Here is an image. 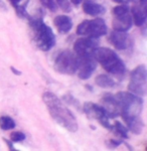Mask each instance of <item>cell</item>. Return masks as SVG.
Listing matches in <instances>:
<instances>
[{
	"label": "cell",
	"mask_w": 147,
	"mask_h": 151,
	"mask_svg": "<svg viewBox=\"0 0 147 151\" xmlns=\"http://www.w3.org/2000/svg\"><path fill=\"white\" fill-rule=\"evenodd\" d=\"M43 100L50 117L58 125L67 129L70 132H77L79 128L77 119L73 112L67 108L66 105H63L57 95L51 92H45L43 95Z\"/></svg>",
	"instance_id": "obj_1"
},
{
	"label": "cell",
	"mask_w": 147,
	"mask_h": 151,
	"mask_svg": "<svg viewBox=\"0 0 147 151\" xmlns=\"http://www.w3.org/2000/svg\"><path fill=\"white\" fill-rule=\"evenodd\" d=\"M29 26L35 45L43 52H48L55 45L53 31L41 17H28Z\"/></svg>",
	"instance_id": "obj_2"
},
{
	"label": "cell",
	"mask_w": 147,
	"mask_h": 151,
	"mask_svg": "<svg viewBox=\"0 0 147 151\" xmlns=\"http://www.w3.org/2000/svg\"><path fill=\"white\" fill-rule=\"evenodd\" d=\"M94 57L97 63H99L103 69L109 74L115 76L119 80L124 78L126 67L124 62L114 50L107 47H98L94 53Z\"/></svg>",
	"instance_id": "obj_3"
},
{
	"label": "cell",
	"mask_w": 147,
	"mask_h": 151,
	"mask_svg": "<svg viewBox=\"0 0 147 151\" xmlns=\"http://www.w3.org/2000/svg\"><path fill=\"white\" fill-rule=\"evenodd\" d=\"M120 108V115L123 120L140 116L143 109L142 97L134 95L130 92H119L115 95Z\"/></svg>",
	"instance_id": "obj_4"
},
{
	"label": "cell",
	"mask_w": 147,
	"mask_h": 151,
	"mask_svg": "<svg viewBox=\"0 0 147 151\" xmlns=\"http://www.w3.org/2000/svg\"><path fill=\"white\" fill-rule=\"evenodd\" d=\"M129 92L139 97H145L147 94V70L145 65H140L131 72Z\"/></svg>",
	"instance_id": "obj_5"
},
{
	"label": "cell",
	"mask_w": 147,
	"mask_h": 151,
	"mask_svg": "<svg viewBox=\"0 0 147 151\" xmlns=\"http://www.w3.org/2000/svg\"><path fill=\"white\" fill-rule=\"evenodd\" d=\"M108 27L103 18H95L92 20H84L78 25L77 35L83 36L99 38L107 35Z\"/></svg>",
	"instance_id": "obj_6"
},
{
	"label": "cell",
	"mask_w": 147,
	"mask_h": 151,
	"mask_svg": "<svg viewBox=\"0 0 147 151\" xmlns=\"http://www.w3.org/2000/svg\"><path fill=\"white\" fill-rule=\"evenodd\" d=\"M55 69L63 75H74L78 70V58L68 50H62L55 58Z\"/></svg>",
	"instance_id": "obj_7"
},
{
	"label": "cell",
	"mask_w": 147,
	"mask_h": 151,
	"mask_svg": "<svg viewBox=\"0 0 147 151\" xmlns=\"http://www.w3.org/2000/svg\"><path fill=\"white\" fill-rule=\"evenodd\" d=\"M112 14H113V25L114 30L116 31H123L126 32L132 26V16L130 8L126 4H121L112 9Z\"/></svg>",
	"instance_id": "obj_8"
},
{
	"label": "cell",
	"mask_w": 147,
	"mask_h": 151,
	"mask_svg": "<svg viewBox=\"0 0 147 151\" xmlns=\"http://www.w3.org/2000/svg\"><path fill=\"white\" fill-rule=\"evenodd\" d=\"M83 111L90 119L96 120L104 128L108 129V130L112 129V125L109 122L110 117L102 106H99V105L92 103V102H86L83 106Z\"/></svg>",
	"instance_id": "obj_9"
},
{
	"label": "cell",
	"mask_w": 147,
	"mask_h": 151,
	"mask_svg": "<svg viewBox=\"0 0 147 151\" xmlns=\"http://www.w3.org/2000/svg\"><path fill=\"white\" fill-rule=\"evenodd\" d=\"M98 47H99L98 38L90 37V36L79 38L74 43V50H75V53L77 57L94 55Z\"/></svg>",
	"instance_id": "obj_10"
},
{
	"label": "cell",
	"mask_w": 147,
	"mask_h": 151,
	"mask_svg": "<svg viewBox=\"0 0 147 151\" xmlns=\"http://www.w3.org/2000/svg\"><path fill=\"white\" fill-rule=\"evenodd\" d=\"M78 58V76L81 80H88L91 78L97 68V60L94 55H85Z\"/></svg>",
	"instance_id": "obj_11"
},
{
	"label": "cell",
	"mask_w": 147,
	"mask_h": 151,
	"mask_svg": "<svg viewBox=\"0 0 147 151\" xmlns=\"http://www.w3.org/2000/svg\"><path fill=\"white\" fill-rule=\"evenodd\" d=\"M109 40L112 43V45L119 50H127L132 45V38L130 37V35L123 31L113 30L109 36Z\"/></svg>",
	"instance_id": "obj_12"
},
{
	"label": "cell",
	"mask_w": 147,
	"mask_h": 151,
	"mask_svg": "<svg viewBox=\"0 0 147 151\" xmlns=\"http://www.w3.org/2000/svg\"><path fill=\"white\" fill-rule=\"evenodd\" d=\"M102 104L103 108L106 110V112L109 115L110 119L116 118L117 116L120 115V108L118 102H117L115 95L112 94H106L102 97Z\"/></svg>",
	"instance_id": "obj_13"
},
{
	"label": "cell",
	"mask_w": 147,
	"mask_h": 151,
	"mask_svg": "<svg viewBox=\"0 0 147 151\" xmlns=\"http://www.w3.org/2000/svg\"><path fill=\"white\" fill-rule=\"evenodd\" d=\"M82 6L83 11L90 16H100L106 11L104 6L93 1V0H84L82 1Z\"/></svg>",
	"instance_id": "obj_14"
},
{
	"label": "cell",
	"mask_w": 147,
	"mask_h": 151,
	"mask_svg": "<svg viewBox=\"0 0 147 151\" xmlns=\"http://www.w3.org/2000/svg\"><path fill=\"white\" fill-rule=\"evenodd\" d=\"M130 12L132 13V20H134L136 26L140 27V26L144 25L146 22V6L141 5L140 3L136 4V5L131 7Z\"/></svg>",
	"instance_id": "obj_15"
},
{
	"label": "cell",
	"mask_w": 147,
	"mask_h": 151,
	"mask_svg": "<svg viewBox=\"0 0 147 151\" xmlns=\"http://www.w3.org/2000/svg\"><path fill=\"white\" fill-rule=\"evenodd\" d=\"M55 27H57L58 31L62 35L68 33L71 29L73 28V21L67 15H58L53 20Z\"/></svg>",
	"instance_id": "obj_16"
},
{
	"label": "cell",
	"mask_w": 147,
	"mask_h": 151,
	"mask_svg": "<svg viewBox=\"0 0 147 151\" xmlns=\"http://www.w3.org/2000/svg\"><path fill=\"white\" fill-rule=\"evenodd\" d=\"M124 122L126 123L128 131H131L133 134L139 135V134H141L142 131H143L144 122H143V120H142L141 116L129 118V119H127V120H125Z\"/></svg>",
	"instance_id": "obj_17"
},
{
	"label": "cell",
	"mask_w": 147,
	"mask_h": 151,
	"mask_svg": "<svg viewBox=\"0 0 147 151\" xmlns=\"http://www.w3.org/2000/svg\"><path fill=\"white\" fill-rule=\"evenodd\" d=\"M95 83L97 86L103 89H112L116 86V82L108 75H99L95 79Z\"/></svg>",
	"instance_id": "obj_18"
},
{
	"label": "cell",
	"mask_w": 147,
	"mask_h": 151,
	"mask_svg": "<svg viewBox=\"0 0 147 151\" xmlns=\"http://www.w3.org/2000/svg\"><path fill=\"white\" fill-rule=\"evenodd\" d=\"M16 124L15 121L9 116H2L0 117V128L4 131L11 130V129L15 128Z\"/></svg>",
	"instance_id": "obj_19"
},
{
	"label": "cell",
	"mask_w": 147,
	"mask_h": 151,
	"mask_svg": "<svg viewBox=\"0 0 147 151\" xmlns=\"http://www.w3.org/2000/svg\"><path fill=\"white\" fill-rule=\"evenodd\" d=\"M112 131H114L117 135H119L121 138H124V139H127L129 137L128 136V129H127L123 124H121L118 121H116L115 124L112 126Z\"/></svg>",
	"instance_id": "obj_20"
},
{
	"label": "cell",
	"mask_w": 147,
	"mask_h": 151,
	"mask_svg": "<svg viewBox=\"0 0 147 151\" xmlns=\"http://www.w3.org/2000/svg\"><path fill=\"white\" fill-rule=\"evenodd\" d=\"M26 138L25 134L21 131H14L10 134V140L12 142H21Z\"/></svg>",
	"instance_id": "obj_21"
},
{
	"label": "cell",
	"mask_w": 147,
	"mask_h": 151,
	"mask_svg": "<svg viewBox=\"0 0 147 151\" xmlns=\"http://www.w3.org/2000/svg\"><path fill=\"white\" fill-rule=\"evenodd\" d=\"M40 3L43 4L45 8H48L50 11H55L58 8L57 3L55 2V0H40Z\"/></svg>",
	"instance_id": "obj_22"
},
{
	"label": "cell",
	"mask_w": 147,
	"mask_h": 151,
	"mask_svg": "<svg viewBox=\"0 0 147 151\" xmlns=\"http://www.w3.org/2000/svg\"><path fill=\"white\" fill-rule=\"evenodd\" d=\"M57 3H58V5L63 9V11H65V12H70L71 9H72L68 0H57Z\"/></svg>",
	"instance_id": "obj_23"
},
{
	"label": "cell",
	"mask_w": 147,
	"mask_h": 151,
	"mask_svg": "<svg viewBox=\"0 0 147 151\" xmlns=\"http://www.w3.org/2000/svg\"><path fill=\"white\" fill-rule=\"evenodd\" d=\"M65 101L67 102L68 104H71V105H74V106H76L77 108H80V104H79V102L77 101V99L76 98H74V97L72 96L71 94H68V95H66L65 97Z\"/></svg>",
	"instance_id": "obj_24"
},
{
	"label": "cell",
	"mask_w": 147,
	"mask_h": 151,
	"mask_svg": "<svg viewBox=\"0 0 147 151\" xmlns=\"http://www.w3.org/2000/svg\"><path fill=\"white\" fill-rule=\"evenodd\" d=\"M123 143V141L122 140H119V139H111L109 141V146L111 148H116V147H118V146H120Z\"/></svg>",
	"instance_id": "obj_25"
},
{
	"label": "cell",
	"mask_w": 147,
	"mask_h": 151,
	"mask_svg": "<svg viewBox=\"0 0 147 151\" xmlns=\"http://www.w3.org/2000/svg\"><path fill=\"white\" fill-rule=\"evenodd\" d=\"M4 139V142L6 143L7 144V146H8V149L9 150H12V151H16V149L14 148V146H13V144H12V142H10L8 139H5V138H3Z\"/></svg>",
	"instance_id": "obj_26"
},
{
	"label": "cell",
	"mask_w": 147,
	"mask_h": 151,
	"mask_svg": "<svg viewBox=\"0 0 147 151\" xmlns=\"http://www.w3.org/2000/svg\"><path fill=\"white\" fill-rule=\"evenodd\" d=\"M0 10H3V11L8 10V7H7V5L2 1V0H0Z\"/></svg>",
	"instance_id": "obj_27"
},
{
	"label": "cell",
	"mask_w": 147,
	"mask_h": 151,
	"mask_svg": "<svg viewBox=\"0 0 147 151\" xmlns=\"http://www.w3.org/2000/svg\"><path fill=\"white\" fill-rule=\"evenodd\" d=\"M9 1H10V3L12 4V6L16 7L17 5L21 4V1H22V0H9Z\"/></svg>",
	"instance_id": "obj_28"
},
{
	"label": "cell",
	"mask_w": 147,
	"mask_h": 151,
	"mask_svg": "<svg viewBox=\"0 0 147 151\" xmlns=\"http://www.w3.org/2000/svg\"><path fill=\"white\" fill-rule=\"evenodd\" d=\"M10 70L13 72V74L14 75H17V76H19V75H21V72L20 70H16L14 67H10Z\"/></svg>",
	"instance_id": "obj_29"
},
{
	"label": "cell",
	"mask_w": 147,
	"mask_h": 151,
	"mask_svg": "<svg viewBox=\"0 0 147 151\" xmlns=\"http://www.w3.org/2000/svg\"><path fill=\"white\" fill-rule=\"evenodd\" d=\"M115 2H118V3H122V4H125V3H128V2L132 1V0H114Z\"/></svg>",
	"instance_id": "obj_30"
},
{
	"label": "cell",
	"mask_w": 147,
	"mask_h": 151,
	"mask_svg": "<svg viewBox=\"0 0 147 151\" xmlns=\"http://www.w3.org/2000/svg\"><path fill=\"white\" fill-rule=\"evenodd\" d=\"M71 1H72L76 6H78V5H79V4L81 3V2L83 1V0H71Z\"/></svg>",
	"instance_id": "obj_31"
}]
</instances>
